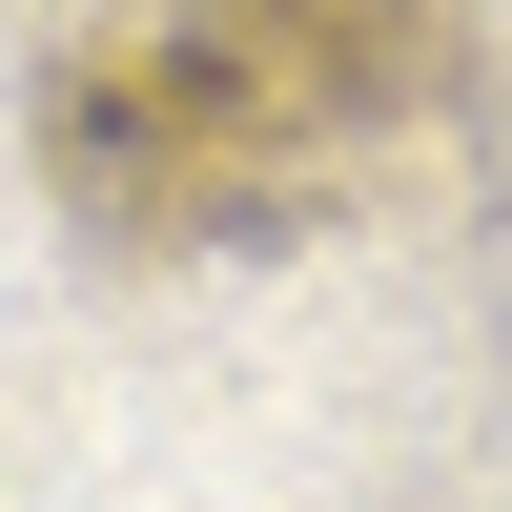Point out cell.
<instances>
[{
  "mask_svg": "<svg viewBox=\"0 0 512 512\" xmlns=\"http://www.w3.org/2000/svg\"><path fill=\"white\" fill-rule=\"evenodd\" d=\"M410 103V0H123L62 82V185L123 246H246Z\"/></svg>",
  "mask_w": 512,
  "mask_h": 512,
  "instance_id": "obj_1",
  "label": "cell"
}]
</instances>
